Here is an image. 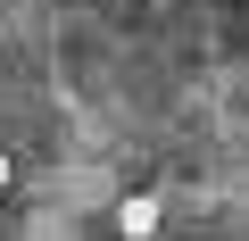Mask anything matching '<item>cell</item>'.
<instances>
[]
</instances>
